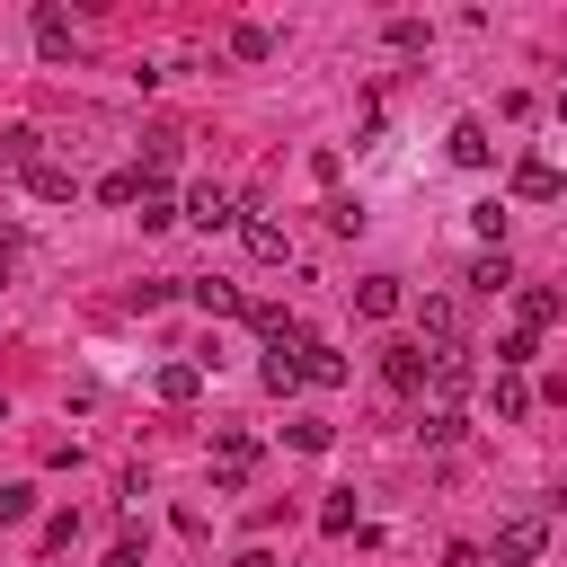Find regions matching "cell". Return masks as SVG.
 Instances as JSON below:
<instances>
[{
  "label": "cell",
  "instance_id": "obj_1",
  "mask_svg": "<svg viewBox=\"0 0 567 567\" xmlns=\"http://www.w3.org/2000/svg\"><path fill=\"white\" fill-rule=\"evenodd\" d=\"M540 549H549V523L540 514H505L496 523V567H532Z\"/></svg>",
  "mask_w": 567,
  "mask_h": 567
},
{
  "label": "cell",
  "instance_id": "obj_2",
  "mask_svg": "<svg viewBox=\"0 0 567 567\" xmlns=\"http://www.w3.org/2000/svg\"><path fill=\"white\" fill-rule=\"evenodd\" d=\"M177 221H195V230H230V221H239V195H230L221 177H204V186L186 195V213H177Z\"/></svg>",
  "mask_w": 567,
  "mask_h": 567
},
{
  "label": "cell",
  "instance_id": "obj_3",
  "mask_svg": "<svg viewBox=\"0 0 567 567\" xmlns=\"http://www.w3.org/2000/svg\"><path fill=\"white\" fill-rule=\"evenodd\" d=\"M248 470H257V443H248V434H221V443H213V487H221V496H239V487H248Z\"/></svg>",
  "mask_w": 567,
  "mask_h": 567
},
{
  "label": "cell",
  "instance_id": "obj_4",
  "mask_svg": "<svg viewBox=\"0 0 567 567\" xmlns=\"http://www.w3.org/2000/svg\"><path fill=\"white\" fill-rule=\"evenodd\" d=\"M381 381H390V390H425V381H434V354H425V346H390V354H381Z\"/></svg>",
  "mask_w": 567,
  "mask_h": 567
},
{
  "label": "cell",
  "instance_id": "obj_5",
  "mask_svg": "<svg viewBox=\"0 0 567 567\" xmlns=\"http://www.w3.org/2000/svg\"><path fill=\"white\" fill-rule=\"evenodd\" d=\"M239 239H248V257H257V266H275V257H284V221H266V213H239Z\"/></svg>",
  "mask_w": 567,
  "mask_h": 567
},
{
  "label": "cell",
  "instance_id": "obj_6",
  "mask_svg": "<svg viewBox=\"0 0 567 567\" xmlns=\"http://www.w3.org/2000/svg\"><path fill=\"white\" fill-rule=\"evenodd\" d=\"M257 381L284 399V390H301V346H266V363H257Z\"/></svg>",
  "mask_w": 567,
  "mask_h": 567
},
{
  "label": "cell",
  "instance_id": "obj_7",
  "mask_svg": "<svg viewBox=\"0 0 567 567\" xmlns=\"http://www.w3.org/2000/svg\"><path fill=\"white\" fill-rule=\"evenodd\" d=\"M558 186H567V177H558L549 159H523V168H514V195H523V204H549Z\"/></svg>",
  "mask_w": 567,
  "mask_h": 567
},
{
  "label": "cell",
  "instance_id": "obj_8",
  "mask_svg": "<svg viewBox=\"0 0 567 567\" xmlns=\"http://www.w3.org/2000/svg\"><path fill=\"white\" fill-rule=\"evenodd\" d=\"M354 310H363V319H390V310H399V275H363V284H354Z\"/></svg>",
  "mask_w": 567,
  "mask_h": 567
},
{
  "label": "cell",
  "instance_id": "obj_9",
  "mask_svg": "<svg viewBox=\"0 0 567 567\" xmlns=\"http://www.w3.org/2000/svg\"><path fill=\"white\" fill-rule=\"evenodd\" d=\"M487 408H496L505 425H514V416H532V381H523V372H505V381H487Z\"/></svg>",
  "mask_w": 567,
  "mask_h": 567
},
{
  "label": "cell",
  "instance_id": "obj_10",
  "mask_svg": "<svg viewBox=\"0 0 567 567\" xmlns=\"http://www.w3.org/2000/svg\"><path fill=\"white\" fill-rule=\"evenodd\" d=\"M452 159H461V168H487V124H478V115L452 124Z\"/></svg>",
  "mask_w": 567,
  "mask_h": 567
},
{
  "label": "cell",
  "instance_id": "obj_11",
  "mask_svg": "<svg viewBox=\"0 0 567 567\" xmlns=\"http://www.w3.org/2000/svg\"><path fill=\"white\" fill-rule=\"evenodd\" d=\"M301 381L337 390V381H346V354H328V346H310V337H301Z\"/></svg>",
  "mask_w": 567,
  "mask_h": 567
},
{
  "label": "cell",
  "instance_id": "obj_12",
  "mask_svg": "<svg viewBox=\"0 0 567 567\" xmlns=\"http://www.w3.org/2000/svg\"><path fill=\"white\" fill-rule=\"evenodd\" d=\"M35 44H44L53 62H62V53L80 44V35H71V18H62V9H35Z\"/></svg>",
  "mask_w": 567,
  "mask_h": 567
},
{
  "label": "cell",
  "instance_id": "obj_13",
  "mask_svg": "<svg viewBox=\"0 0 567 567\" xmlns=\"http://www.w3.org/2000/svg\"><path fill=\"white\" fill-rule=\"evenodd\" d=\"M35 142H44L35 124H9V133H0V159H9V168H35V159H44Z\"/></svg>",
  "mask_w": 567,
  "mask_h": 567
},
{
  "label": "cell",
  "instance_id": "obj_14",
  "mask_svg": "<svg viewBox=\"0 0 567 567\" xmlns=\"http://www.w3.org/2000/svg\"><path fill=\"white\" fill-rule=\"evenodd\" d=\"M151 390H159L168 408H186V399H195V363H159V372H151Z\"/></svg>",
  "mask_w": 567,
  "mask_h": 567
},
{
  "label": "cell",
  "instance_id": "obj_15",
  "mask_svg": "<svg viewBox=\"0 0 567 567\" xmlns=\"http://www.w3.org/2000/svg\"><path fill=\"white\" fill-rule=\"evenodd\" d=\"M230 53H239V62H266V53H275V27H257V18L230 27Z\"/></svg>",
  "mask_w": 567,
  "mask_h": 567
},
{
  "label": "cell",
  "instance_id": "obj_16",
  "mask_svg": "<svg viewBox=\"0 0 567 567\" xmlns=\"http://www.w3.org/2000/svg\"><path fill=\"white\" fill-rule=\"evenodd\" d=\"M177 221V204H168V186L159 177H142V230H168Z\"/></svg>",
  "mask_w": 567,
  "mask_h": 567
},
{
  "label": "cell",
  "instance_id": "obj_17",
  "mask_svg": "<svg viewBox=\"0 0 567 567\" xmlns=\"http://www.w3.org/2000/svg\"><path fill=\"white\" fill-rule=\"evenodd\" d=\"M186 292H195V310H248L239 284H221V275H204V284H186Z\"/></svg>",
  "mask_w": 567,
  "mask_h": 567
},
{
  "label": "cell",
  "instance_id": "obj_18",
  "mask_svg": "<svg viewBox=\"0 0 567 567\" xmlns=\"http://www.w3.org/2000/svg\"><path fill=\"white\" fill-rule=\"evenodd\" d=\"M470 284H478V292H505V284H514V266H505V248H487V257L470 266Z\"/></svg>",
  "mask_w": 567,
  "mask_h": 567
},
{
  "label": "cell",
  "instance_id": "obj_19",
  "mask_svg": "<svg viewBox=\"0 0 567 567\" xmlns=\"http://www.w3.org/2000/svg\"><path fill=\"white\" fill-rule=\"evenodd\" d=\"M27 186H35V195H53V204H62V195H71V168H53V159H35V168H27Z\"/></svg>",
  "mask_w": 567,
  "mask_h": 567
},
{
  "label": "cell",
  "instance_id": "obj_20",
  "mask_svg": "<svg viewBox=\"0 0 567 567\" xmlns=\"http://www.w3.org/2000/svg\"><path fill=\"white\" fill-rule=\"evenodd\" d=\"M97 195H106V204H142V168H115V177H97Z\"/></svg>",
  "mask_w": 567,
  "mask_h": 567
},
{
  "label": "cell",
  "instance_id": "obj_21",
  "mask_svg": "<svg viewBox=\"0 0 567 567\" xmlns=\"http://www.w3.org/2000/svg\"><path fill=\"white\" fill-rule=\"evenodd\" d=\"M549 319H558V292L532 284V292H523V328H549Z\"/></svg>",
  "mask_w": 567,
  "mask_h": 567
},
{
  "label": "cell",
  "instance_id": "obj_22",
  "mask_svg": "<svg viewBox=\"0 0 567 567\" xmlns=\"http://www.w3.org/2000/svg\"><path fill=\"white\" fill-rule=\"evenodd\" d=\"M27 505H35V487H27V478H9V487H0V523H27Z\"/></svg>",
  "mask_w": 567,
  "mask_h": 567
},
{
  "label": "cell",
  "instance_id": "obj_23",
  "mask_svg": "<svg viewBox=\"0 0 567 567\" xmlns=\"http://www.w3.org/2000/svg\"><path fill=\"white\" fill-rule=\"evenodd\" d=\"M496 363H505V372H523V363H532V328H514V337L496 346Z\"/></svg>",
  "mask_w": 567,
  "mask_h": 567
},
{
  "label": "cell",
  "instance_id": "obj_24",
  "mask_svg": "<svg viewBox=\"0 0 567 567\" xmlns=\"http://www.w3.org/2000/svg\"><path fill=\"white\" fill-rule=\"evenodd\" d=\"M319 532H354V496H328L319 505Z\"/></svg>",
  "mask_w": 567,
  "mask_h": 567
},
{
  "label": "cell",
  "instance_id": "obj_25",
  "mask_svg": "<svg viewBox=\"0 0 567 567\" xmlns=\"http://www.w3.org/2000/svg\"><path fill=\"white\" fill-rule=\"evenodd\" d=\"M9 266H18V230L0 221V284H9Z\"/></svg>",
  "mask_w": 567,
  "mask_h": 567
},
{
  "label": "cell",
  "instance_id": "obj_26",
  "mask_svg": "<svg viewBox=\"0 0 567 567\" xmlns=\"http://www.w3.org/2000/svg\"><path fill=\"white\" fill-rule=\"evenodd\" d=\"M106 567H142V549H133V540H115V549H106Z\"/></svg>",
  "mask_w": 567,
  "mask_h": 567
},
{
  "label": "cell",
  "instance_id": "obj_27",
  "mask_svg": "<svg viewBox=\"0 0 567 567\" xmlns=\"http://www.w3.org/2000/svg\"><path fill=\"white\" fill-rule=\"evenodd\" d=\"M230 567H275V549H239V558H230Z\"/></svg>",
  "mask_w": 567,
  "mask_h": 567
},
{
  "label": "cell",
  "instance_id": "obj_28",
  "mask_svg": "<svg viewBox=\"0 0 567 567\" xmlns=\"http://www.w3.org/2000/svg\"><path fill=\"white\" fill-rule=\"evenodd\" d=\"M549 106H558V124H567V80H558V97H549Z\"/></svg>",
  "mask_w": 567,
  "mask_h": 567
},
{
  "label": "cell",
  "instance_id": "obj_29",
  "mask_svg": "<svg viewBox=\"0 0 567 567\" xmlns=\"http://www.w3.org/2000/svg\"><path fill=\"white\" fill-rule=\"evenodd\" d=\"M558 514H567V487H558Z\"/></svg>",
  "mask_w": 567,
  "mask_h": 567
},
{
  "label": "cell",
  "instance_id": "obj_30",
  "mask_svg": "<svg viewBox=\"0 0 567 567\" xmlns=\"http://www.w3.org/2000/svg\"><path fill=\"white\" fill-rule=\"evenodd\" d=\"M0 425H9V399H0Z\"/></svg>",
  "mask_w": 567,
  "mask_h": 567
}]
</instances>
